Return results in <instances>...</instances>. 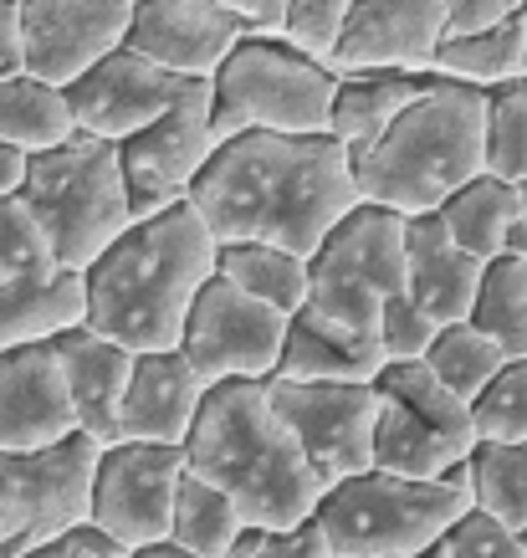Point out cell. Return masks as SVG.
<instances>
[{
	"instance_id": "obj_40",
	"label": "cell",
	"mask_w": 527,
	"mask_h": 558,
	"mask_svg": "<svg viewBox=\"0 0 527 558\" xmlns=\"http://www.w3.org/2000/svg\"><path fill=\"white\" fill-rule=\"evenodd\" d=\"M134 548L128 543H119L113 533H102L93 518L77 527H68V533H57V538L47 543H36L32 554H21V558H128Z\"/></svg>"
},
{
	"instance_id": "obj_11",
	"label": "cell",
	"mask_w": 527,
	"mask_h": 558,
	"mask_svg": "<svg viewBox=\"0 0 527 558\" xmlns=\"http://www.w3.org/2000/svg\"><path fill=\"white\" fill-rule=\"evenodd\" d=\"M272 405L303 440L312 472L323 487L358 476L375 466V430H379V389L375 379H292L272 374Z\"/></svg>"
},
{
	"instance_id": "obj_10",
	"label": "cell",
	"mask_w": 527,
	"mask_h": 558,
	"mask_svg": "<svg viewBox=\"0 0 527 558\" xmlns=\"http://www.w3.org/2000/svg\"><path fill=\"white\" fill-rule=\"evenodd\" d=\"M98 457L102 446L87 430L57 440V446H32V451L0 446V538H5V554H32L36 543L93 518Z\"/></svg>"
},
{
	"instance_id": "obj_22",
	"label": "cell",
	"mask_w": 527,
	"mask_h": 558,
	"mask_svg": "<svg viewBox=\"0 0 527 558\" xmlns=\"http://www.w3.org/2000/svg\"><path fill=\"white\" fill-rule=\"evenodd\" d=\"M405 277H409V298L426 307L436 323H461L471 318L481 292V271L487 262L471 256L451 236V226L441 220V210L426 216H409L405 226Z\"/></svg>"
},
{
	"instance_id": "obj_30",
	"label": "cell",
	"mask_w": 527,
	"mask_h": 558,
	"mask_svg": "<svg viewBox=\"0 0 527 558\" xmlns=\"http://www.w3.org/2000/svg\"><path fill=\"white\" fill-rule=\"evenodd\" d=\"M241 533H246V512H241L216 482H205L200 472H185L180 497H174L170 538L195 548V554H205V558H225L236 548Z\"/></svg>"
},
{
	"instance_id": "obj_24",
	"label": "cell",
	"mask_w": 527,
	"mask_h": 558,
	"mask_svg": "<svg viewBox=\"0 0 527 558\" xmlns=\"http://www.w3.org/2000/svg\"><path fill=\"white\" fill-rule=\"evenodd\" d=\"M87 323V277L83 271H47V277H26V282H5L0 288V349H21V343H51L68 328Z\"/></svg>"
},
{
	"instance_id": "obj_47",
	"label": "cell",
	"mask_w": 527,
	"mask_h": 558,
	"mask_svg": "<svg viewBox=\"0 0 527 558\" xmlns=\"http://www.w3.org/2000/svg\"><path fill=\"white\" fill-rule=\"evenodd\" d=\"M507 256H527V216L512 220V231H507V246H502Z\"/></svg>"
},
{
	"instance_id": "obj_34",
	"label": "cell",
	"mask_w": 527,
	"mask_h": 558,
	"mask_svg": "<svg viewBox=\"0 0 527 558\" xmlns=\"http://www.w3.org/2000/svg\"><path fill=\"white\" fill-rule=\"evenodd\" d=\"M47 271H62V262H57V246H51L41 216L21 190L0 195V288L26 282V277H47Z\"/></svg>"
},
{
	"instance_id": "obj_28",
	"label": "cell",
	"mask_w": 527,
	"mask_h": 558,
	"mask_svg": "<svg viewBox=\"0 0 527 558\" xmlns=\"http://www.w3.org/2000/svg\"><path fill=\"white\" fill-rule=\"evenodd\" d=\"M517 216H523L517 180H502V174H492V170H481L477 180H466V185L441 205V220L451 226V236H456L471 256H481V262L502 256L507 231Z\"/></svg>"
},
{
	"instance_id": "obj_21",
	"label": "cell",
	"mask_w": 527,
	"mask_h": 558,
	"mask_svg": "<svg viewBox=\"0 0 527 558\" xmlns=\"http://www.w3.org/2000/svg\"><path fill=\"white\" fill-rule=\"evenodd\" d=\"M51 343H57L62 369H68L77 425H83L98 446H113V440H119L123 395H128V379H134L138 349L98 333L93 323H77V328H68L62 339H51Z\"/></svg>"
},
{
	"instance_id": "obj_14",
	"label": "cell",
	"mask_w": 527,
	"mask_h": 558,
	"mask_svg": "<svg viewBox=\"0 0 527 558\" xmlns=\"http://www.w3.org/2000/svg\"><path fill=\"white\" fill-rule=\"evenodd\" d=\"M123 180H128V201L134 216H159L170 205L195 195V180L221 149L216 119H210V83H195L185 98L174 102L164 119L123 138Z\"/></svg>"
},
{
	"instance_id": "obj_20",
	"label": "cell",
	"mask_w": 527,
	"mask_h": 558,
	"mask_svg": "<svg viewBox=\"0 0 527 558\" xmlns=\"http://www.w3.org/2000/svg\"><path fill=\"white\" fill-rule=\"evenodd\" d=\"M210 400V379L195 369L185 349H149L138 354L128 395H123L119 440H164L185 446Z\"/></svg>"
},
{
	"instance_id": "obj_8",
	"label": "cell",
	"mask_w": 527,
	"mask_h": 558,
	"mask_svg": "<svg viewBox=\"0 0 527 558\" xmlns=\"http://www.w3.org/2000/svg\"><path fill=\"white\" fill-rule=\"evenodd\" d=\"M405 226L409 216L390 205L358 201L348 216L328 231V241L312 252V298L323 318L354 328V333H379L384 307L409 292L405 277Z\"/></svg>"
},
{
	"instance_id": "obj_41",
	"label": "cell",
	"mask_w": 527,
	"mask_h": 558,
	"mask_svg": "<svg viewBox=\"0 0 527 558\" xmlns=\"http://www.w3.org/2000/svg\"><path fill=\"white\" fill-rule=\"evenodd\" d=\"M256 558H343L333 543H328V533L312 518L297 527H277L272 538L261 543V554Z\"/></svg>"
},
{
	"instance_id": "obj_12",
	"label": "cell",
	"mask_w": 527,
	"mask_h": 558,
	"mask_svg": "<svg viewBox=\"0 0 527 558\" xmlns=\"http://www.w3.org/2000/svg\"><path fill=\"white\" fill-rule=\"evenodd\" d=\"M287 323L292 313L261 303L246 288H236L231 277H210L189 307L185 323V349L195 359V369L221 385V379H272L282 369V349H287Z\"/></svg>"
},
{
	"instance_id": "obj_50",
	"label": "cell",
	"mask_w": 527,
	"mask_h": 558,
	"mask_svg": "<svg viewBox=\"0 0 527 558\" xmlns=\"http://www.w3.org/2000/svg\"><path fill=\"white\" fill-rule=\"evenodd\" d=\"M517 195H523V216H527V174L517 180Z\"/></svg>"
},
{
	"instance_id": "obj_51",
	"label": "cell",
	"mask_w": 527,
	"mask_h": 558,
	"mask_svg": "<svg viewBox=\"0 0 527 558\" xmlns=\"http://www.w3.org/2000/svg\"><path fill=\"white\" fill-rule=\"evenodd\" d=\"M517 538H523V548H527V523H523V527H517Z\"/></svg>"
},
{
	"instance_id": "obj_25",
	"label": "cell",
	"mask_w": 527,
	"mask_h": 558,
	"mask_svg": "<svg viewBox=\"0 0 527 558\" xmlns=\"http://www.w3.org/2000/svg\"><path fill=\"white\" fill-rule=\"evenodd\" d=\"M426 87H430V72H394V68L339 72L328 134H339L348 149H364V144H375Z\"/></svg>"
},
{
	"instance_id": "obj_43",
	"label": "cell",
	"mask_w": 527,
	"mask_h": 558,
	"mask_svg": "<svg viewBox=\"0 0 527 558\" xmlns=\"http://www.w3.org/2000/svg\"><path fill=\"white\" fill-rule=\"evenodd\" d=\"M26 68V36H21V0H0V77Z\"/></svg>"
},
{
	"instance_id": "obj_33",
	"label": "cell",
	"mask_w": 527,
	"mask_h": 558,
	"mask_svg": "<svg viewBox=\"0 0 527 558\" xmlns=\"http://www.w3.org/2000/svg\"><path fill=\"white\" fill-rule=\"evenodd\" d=\"M477 508L497 512L502 523H527V440H481L471 451Z\"/></svg>"
},
{
	"instance_id": "obj_3",
	"label": "cell",
	"mask_w": 527,
	"mask_h": 558,
	"mask_svg": "<svg viewBox=\"0 0 527 558\" xmlns=\"http://www.w3.org/2000/svg\"><path fill=\"white\" fill-rule=\"evenodd\" d=\"M189 472H200L246 512V523L297 527L323 502V476L312 472L303 440L272 405L267 379L210 385L200 421L185 440Z\"/></svg>"
},
{
	"instance_id": "obj_26",
	"label": "cell",
	"mask_w": 527,
	"mask_h": 558,
	"mask_svg": "<svg viewBox=\"0 0 527 558\" xmlns=\"http://www.w3.org/2000/svg\"><path fill=\"white\" fill-rule=\"evenodd\" d=\"M72 134H77V119H72L68 87L47 83L26 68L0 77V144L21 154H41L68 144Z\"/></svg>"
},
{
	"instance_id": "obj_39",
	"label": "cell",
	"mask_w": 527,
	"mask_h": 558,
	"mask_svg": "<svg viewBox=\"0 0 527 558\" xmlns=\"http://www.w3.org/2000/svg\"><path fill=\"white\" fill-rule=\"evenodd\" d=\"M441 328H445V323H436L426 307L409 298V292H400V298L384 307L379 339H384V354H390V359H426L430 343L441 339Z\"/></svg>"
},
{
	"instance_id": "obj_6",
	"label": "cell",
	"mask_w": 527,
	"mask_h": 558,
	"mask_svg": "<svg viewBox=\"0 0 527 558\" xmlns=\"http://www.w3.org/2000/svg\"><path fill=\"white\" fill-rule=\"evenodd\" d=\"M21 195L47 226L57 262L72 271H87L138 220L123 180V149L83 129L68 144L26 159Z\"/></svg>"
},
{
	"instance_id": "obj_48",
	"label": "cell",
	"mask_w": 527,
	"mask_h": 558,
	"mask_svg": "<svg viewBox=\"0 0 527 558\" xmlns=\"http://www.w3.org/2000/svg\"><path fill=\"white\" fill-rule=\"evenodd\" d=\"M400 558H451V548L441 538V543H430V548H420V554H400Z\"/></svg>"
},
{
	"instance_id": "obj_23",
	"label": "cell",
	"mask_w": 527,
	"mask_h": 558,
	"mask_svg": "<svg viewBox=\"0 0 527 558\" xmlns=\"http://www.w3.org/2000/svg\"><path fill=\"white\" fill-rule=\"evenodd\" d=\"M390 364L379 333H354L343 323L323 318L318 307H297L287 323V349H282V369L292 379H379Z\"/></svg>"
},
{
	"instance_id": "obj_13",
	"label": "cell",
	"mask_w": 527,
	"mask_h": 558,
	"mask_svg": "<svg viewBox=\"0 0 527 558\" xmlns=\"http://www.w3.org/2000/svg\"><path fill=\"white\" fill-rule=\"evenodd\" d=\"M189 472L185 446L164 440H113L102 446L93 476V523L128 548L170 538L174 497Z\"/></svg>"
},
{
	"instance_id": "obj_5",
	"label": "cell",
	"mask_w": 527,
	"mask_h": 558,
	"mask_svg": "<svg viewBox=\"0 0 527 558\" xmlns=\"http://www.w3.org/2000/svg\"><path fill=\"white\" fill-rule=\"evenodd\" d=\"M471 508H477L471 461H456L441 476H405L369 466V472L333 482L312 512V523L323 527L343 558H400L441 543L451 523Z\"/></svg>"
},
{
	"instance_id": "obj_31",
	"label": "cell",
	"mask_w": 527,
	"mask_h": 558,
	"mask_svg": "<svg viewBox=\"0 0 527 558\" xmlns=\"http://www.w3.org/2000/svg\"><path fill=\"white\" fill-rule=\"evenodd\" d=\"M507 359L512 354L492 339V333H487V328H477L471 318H461V323H445L441 328V339L430 343L426 364L441 374V385L456 389L461 400H477L481 389L502 374Z\"/></svg>"
},
{
	"instance_id": "obj_44",
	"label": "cell",
	"mask_w": 527,
	"mask_h": 558,
	"mask_svg": "<svg viewBox=\"0 0 527 558\" xmlns=\"http://www.w3.org/2000/svg\"><path fill=\"white\" fill-rule=\"evenodd\" d=\"M236 16H246L256 32H282L287 26V5L292 0H225Z\"/></svg>"
},
{
	"instance_id": "obj_27",
	"label": "cell",
	"mask_w": 527,
	"mask_h": 558,
	"mask_svg": "<svg viewBox=\"0 0 527 558\" xmlns=\"http://www.w3.org/2000/svg\"><path fill=\"white\" fill-rule=\"evenodd\" d=\"M221 277L282 313H297L312 298V256L277 241H221Z\"/></svg>"
},
{
	"instance_id": "obj_52",
	"label": "cell",
	"mask_w": 527,
	"mask_h": 558,
	"mask_svg": "<svg viewBox=\"0 0 527 558\" xmlns=\"http://www.w3.org/2000/svg\"><path fill=\"white\" fill-rule=\"evenodd\" d=\"M0 558H11V554H5V538H0Z\"/></svg>"
},
{
	"instance_id": "obj_1",
	"label": "cell",
	"mask_w": 527,
	"mask_h": 558,
	"mask_svg": "<svg viewBox=\"0 0 527 558\" xmlns=\"http://www.w3.org/2000/svg\"><path fill=\"white\" fill-rule=\"evenodd\" d=\"M358 195L354 149L339 134H277L246 129L221 138L195 180L189 205L221 241H277L312 256Z\"/></svg>"
},
{
	"instance_id": "obj_49",
	"label": "cell",
	"mask_w": 527,
	"mask_h": 558,
	"mask_svg": "<svg viewBox=\"0 0 527 558\" xmlns=\"http://www.w3.org/2000/svg\"><path fill=\"white\" fill-rule=\"evenodd\" d=\"M517 26H523V41H527V0L517 5Z\"/></svg>"
},
{
	"instance_id": "obj_9",
	"label": "cell",
	"mask_w": 527,
	"mask_h": 558,
	"mask_svg": "<svg viewBox=\"0 0 527 558\" xmlns=\"http://www.w3.org/2000/svg\"><path fill=\"white\" fill-rule=\"evenodd\" d=\"M379 430L375 466L405 476H441L456 461H471L481 446L471 400H461L426 359H390L375 379Z\"/></svg>"
},
{
	"instance_id": "obj_45",
	"label": "cell",
	"mask_w": 527,
	"mask_h": 558,
	"mask_svg": "<svg viewBox=\"0 0 527 558\" xmlns=\"http://www.w3.org/2000/svg\"><path fill=\"white\" fill-rule=\"evenodd\" d=\"M128 558H205V554H195V548H185V543H174V538H159V543L134 548Z\"/></svg>"
},
{
	"instance_id": "obj_46",
	"label": "cell",
	"mask_w": 527,
	"mask_h": 558,
	"mask_svg": "<svg viewBox=\"0 0 527 558\" xmlns=\"http://www.w3.org/2000/svg\"><path fill=\"white\" fill-rule=\"evenodd\" d=\"M26 159H32V154L11 149V144H0V174H21V180H26Z\"/></svg>"
},
{
	"instance_id": "obj_16",
	"label": "cell",
	"mask_w": 527,
	"mask_h": 558,
	"mask_svg": "<svg viewBox=\"0 0 527 558\" xmlns=\"http://www.w3.org/2000/svg\"><path fill=\"white\" fill-rule=\"evenodd\" d=\"M138 0H21L26 72L68 87L128 41Z\"/></svg>"
},
{
	"instance_id": "obj_42",
	"label": "cell",
	"mask_w": 527,
	"mask_h": 558,
	"mask_svg": "<svg viewBox=\"0 0 527 558\" xmlns=\"http://www.w3.org/2000/svg\"><path fill=\"white\" fill-rule=\"evenodd\" d=\"M517 5H523V0H445V16H451V32H445V36L497 26V21L517 16Z\"/></svg>"
},
{
	"instance_id": "obj_19",
	"label": "cell",
	"mask_w": 527,
	"mask_h": 558,
	"mask_svg": "<svg viewBox=\"0 0 527 558\" xmlns=\"http://www.w3.org/2000/svg\"><path fill=\"white\" fill-rule=\"evenodd\" d=\"M77 430L83 425L57 343L0 349V446L32 451V446H57Z\"/></svg>"
},
{
	"instance_id": "obj_18",
	"label": "cell",
	"mask_w": 527,
	"mask_h": 558,
	"mask_svg": "<svg viewBox=\"0 0 527 558\" xmlns=\"http://www.w3.org/2000/svg\"><path fill=\"white\" fill-rule=\"evenodd\" d=\"M451 16L445 0H354V11L343 21L339 47L328 57L333 72H436Z\"/></svg>"
},
{
	"instance_id": "obj_15",
	"label": "cell",
	"mask_w": 527,
	"mask_h": 558,
	"mask_svg": "<svg viewBox=\"0 0 527 558\" xmlns=\"http://www.w3.org/2000/svg\"><path fill=\"white\" fill-rule=\"evenodd\" d=\"M189 87H195L189 77L159 68L154 57H144L138 47L123 41L119 51H108L102 62H93L83 77H72L68 102H72V119H77L83 134L123 144V138H134L138 129H149L154 119H164Z\"/></svg>"
},
{
	"instance_id": "obj_38",
	"label": "cell",
	"mask_w": 527,
	"mask_h": 558,
	"mask_svg": "<svg viewBox=\"0 0 527 558\" xmlns=\"http://www.w3.org/2000/svg\"><path fill=\"white\" fill-rule=\"evenodd\" d=\"M348 11H354V0H292L282 36H292L303 51L328 62L333 47H339V32H343V21H348Z\"/></svg>"
},
{
	"instance_id": "obj_37",
	"label": "cell",
	"mask_w": 527,
	"mask_h": 558,
	"mask_svg": "<svg viewBox=\"0 0 527 558\" xmlns=\"http://www.w3.org/2000/svg\"><path fill=\"white\" fill-rule=\"evenodd\" d=\"M445 548H451V558H527L517 527L502 523L487 508L461 512L456 523H451V533H445Z\"/></svg>"
},
{
	"instance_id": "obj_17",
	"label": "cell",
	"mask_w": 527,
	"mask_h": 558,
	"mask_svg": "<svg viewBox=\"0 0 527 558\" xmlns=\"http://www.w3.org/2000/svg\"><path fill=\"white\" fill-rule=\"evenodd\" d=\"M252 32V21L236 16L225 0H138L128 47H138L159 68L180 72L189 83H210L216 68Z\"/></svg>"
},
{
	"instance_id": "obj_29",
	"label": "cell",
	"mask_w": 527,
	"mask_h": 558,
	"mask_svg": "<svg viewBox=\"0 0 527 558\" xmlns=\"http://www.w3.org/2000/svg\"><path fill=\"white\" fill-rule=\"evenodd\" d=\"M436 72L441 77H456V83H471V87H502L512 77L527 72V41H523V26L517 16L497 21V26H481V32H461V36H445L441 51H436Z\"/></svg>"
},
{
	"instance_id": "obj_7",
	"label": "cell",
	"mask_w": 527,
	"mask_h": 558,
	"mask_svg": "<svg viewBox=\"0 0 527 558\" xmlns=\"http://www.w3.org/2000/svg\"><path fill=\"white\" fill-rule=\"evenodd\" d=\"M339 72L323 57L303 51L282 32H252L216 77H210V119L216 134L277 129V134H323L333 119Z\"/></svg>"
},
{
	"instance_id": "obj_32",
	"label": "cell",
	"mask_w": 527,
	"mask_h": 558,
	"mask_svg": "<svg viewBox=\"0 0 527 558\" xmlns=\"http://www.w3.org/2000/svg\"><path fill=\"white\" fill-rule=\"evenodd\" d=\"M471 323L487 328L512 359L527 354V256H492L481 271Z\"/></svg>"
},
{
	"instance_id": "obj_36",
	"label": "cell",
	"mask_w": 527,
	"mask_h": 558,
	"mask_svg": "<svg viewBox=\"0 0 527 558\" xmlns=\"http://www.w3.org/2000/svg\"><path fill=\"white\" fill-rule=\"evenodd\" d=\"M481 440H527V354L507 359L502 374L471 400Z\"/></svg>"
},
{
	"instance_id": "obj_4",
	"label": "cell",
	"mask_w": 527,
	"mask_h": 558,
	"mask_svg": "<svg viewBox=\"0 0 527 558\" xmlns=\"http://www.w3.org/2000/svg\"><path fill=\"white\" fill-rule=\"evenodd\" d=\"M487 170V87L430 72V87L375 138L354 149L358 195L400 216L441 210Z\"/></svg>"
},
{
	"instance_id": "obj_35",
	"label": "cell",
	"mask_w": 527,
	"mask_h": 558,
	"mask_svg": "<svg viewBox=\"0 0 527 558\" xmlns=\"http://www.w3.org/2000/svg\"><path fill=\"white\" fill-rule=\"evenodd\" d=\"M487 170L502 180L527 174V72L487 93Z\"/></svg>"
},
{
	"instance_id": "obj_2",
	"label": "cell",
	"mask_w": 527,
	"mask_h": 558,
	"mask_svg": "<svg viewBox=\"0 0 527 558\" xmlns=\"http://www.w3.org/2000/svg\"><path fill=\"white\" fill-rule=\"evenodd\" d=\"M221 271V236L189 201L144 216L83 271L87 323L138 354L180 349L189 307Z\"/></svg>"
}]
</instances>
